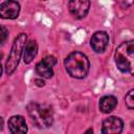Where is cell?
Instances as JSON below:
<instances>
[{"mask_svg": "<svg viewBox=\"0 0 134 134\" xmlns=\"http://www.w3.org/2000/svg\"><path fill=\"white\" fill-rule=\"evenodd\" d=\"M27 112L31 118V121L38 128H48L53 122L52 109L48 105L30 103L27 106Z\"/></svg>", "mask_w": 134, "mask_h": 134, "instance_id": "7a4b0ae2", "label": "cell"}, {"mask_svg": "<svg viewBox=\"0 0 134 134\" xmlns=\"http://www.w3.org/2000/svg\"><path fill=\"white\" fill-rule=\"evenodd\" d=\"M124 122L116 116H110L103 121L102 132L105 134H119L122 131Z\"/></svg>", "mask_w": 134, "mask_h": 134, "instance_id": "ba28073f", "label": "cell"}, {"mask_svg": "<svg viewBox=\"0 0 134 134\" xmlns=\"http://www.w3.org/2000/svg\"><path fill=\"white\" fill-rule=\"evenodd\" d=\"M125 100H126V106L128 107V109L132 110L134 108V90L133 89L128 92Z\"/></svg>", "mask_w": 134, "mask_h": 134, "instance_id": "4fadbf2b", "label": "cell"}, {"mask_svg": "<svg viewBox=\"0 0 134 134\" xmlns=\"http://www.w3.org/2000/svg\"><path fill=\"white\" fill-rule=\"evenodd\" d=\"M121 6H124V7H129V6H131L132 5V3H133V0H116Z\"/></svg>", "mask_w": 134, "mask_h": 134, "instance_id": "9a60e30c", "label": "cell"}, {"mask_svg": "<svg viewBox=\"0 0 134 134\" xmlns=\"http://www.w3.org/2000/svg\"><path fill=\"white\" fill-rule=\"evenodd\" d=\"M64 65L69 75L75 79H84L88 74L90 67L88 58L80 51L71 52L65 59Z\"/></svg>", "mask_w": 134, "mask_h": 134, "instance_id": "6da1fadb", "label": "cell"}, {"mask_svg": "<svg viewBox=\"0 0 134 134\" xmlns=\"http://www.w3.org/2000/svg\"><path fill=\"white\" fill-rule=\"evenodd\" d=\"M68 8L70 14L74 18L82 19L86 17L89 12L90 1L89 0H69Z\"/></svg>", "mask_w": 134, "mask_h": 134, "instance_id": "5b68a950", "label": "cell"}, {"mask_svg": "<svg viewBox=\"0 0 134 134\" xmlns=\"http://www.w3.org/2000/svg\"><path fill=\"white\" fill-rule=\"evenodd\" d=\"M35 83L38 85V86H44V82L42 81V80H35Z\"/></svg>", "mask_w": 134, "mask_h": 134, "instance_id": "2e32d148", "label": "cell"}, {"mask_svg": "<svg viewBox=\"0 0 134 134\" xmlns=\"http://www.w3.org/2000/svg\"><path fill=\"white\" fill-rule=\"evenodd\" d=\"M7 37H8L7 29H6L4 26L0 25V44L4 43V42L6 41V39H7Z\"/></svg>", "mask_w": 134, "mask_h": 134, "instance_id": "5bb4252c", "label": "cell"}, {"mask_svg": "<svg viewBox=\"0 0 134 134\" xmlns=\"http://www.w3.org/2000/svg\"><path fill=\"white\" fill-rule=\"evenodd\" d=\"M55 64H57V59L52 55H47L36 65V71L42 77L49 79L53 75L52 67Z\"/></svg>", "mask_w": 134, "mask_h": 134, "instance_id": "8992f818", "label": "cell"}, {"mask_svg": "<svg viewBox=\"0 0 134 134\" xmlns=\"http://www.w3.org/2000/svg\"><path fill=\"white\" fill-rule=\"evenodd\" d=\"M117 105V98L113 95H106L99 100V110L103 113H110Z\"/></svg>", "mask_w": 134, "mask_h": 134, "instance_id": "7c38bea8", "label": "cell"}, {"mask_svg": "<svg viewBox=\"0 0 134 134\" xmlns=\"http://www.w3.org/2000/svg\"><path fill=\"white\" fill-rule=\"evenodd\" d=\"M20 13V4L15 0H7L0 4V17L2 19H16Z\"/></svg>", "mask_w": 134, "mask_h": 134, "instance_id": "52a82bcc", "label": "cell"}, {"mask_svg": "<svg viewBox=\"0 0 134 134\" xmlns=\"http://www.w3.org/2000/svg\"><path fill=\"white\" fill-rule=\"evenodd\" d=\"M38 52V45L36 43V41L30 40L28 42H26V44L23 47V61L26 64H29L34 58L37 55Z\"/></svg>", "mask_w": 134, "mask_h": 134, "instance_id": "8fae6325", "label": "cell"}, {"mask_svg": "<svg viewBox=\"0 0 134 134\" xmlns=\"http://www.w3.org/2000/svg\"><path fill=\"white\" fill-rule=\"evenodd\" d=\"M134 59V41L121 43L115 51V63L121 72H132Z\"/></svg>", "mask_w": 134, "mask_h": 134, "instance_id": "3957f363", "label": "cell"}, {"mask_svg": "<svg viewBox=\"0 0 134 134\" xmlns=\"http://www.w3.org/2000/svg\"><path fill=\"white\" fill-rule=\"evenodd\" d=\"M8 129L12 133H26L27 132V126L25 122V119L21 115H15L12 116L8 120Z\"/></svg>", "mask_w": 134, "mask_h": 134, "instance_id": "30bf717a", "label": "cell"}, {"mask_svg": "<svg viewBox=\"0 0 134 134\" xmlns=\"http://www.w3.org/2000/svg\"><path fill=\"white\" fill-rule=\"evenodd\" d=\"M92 49L95 52H103L109 44V36L106 31H96L90 40Z\"/></svg>", "mask_w": 134, "mask_h": 134, "instance_id": "9c48e42d", "label": "cell"}, {"mask_svg": "<svg viewBox=\"0 0 134 134\" xmlns=\"http://www.w3.org/2000/svg\"><path fill=\"white\" fill-rule=\"evenodd\" d=\"M2 127H3V119L2 117H0V130L2 129Z\"/></svg>", "mask_w": 134, "mask_h": 134, "instance_id": "e0dca14e", "label": "cell"}, {"mask_svg": "<svg viewBox=\"0 0 134 134\" xmlns=\"http://www.w3.org/2000/svg\"><path fill=\"white\" fill-rule=\"evenodd\" d=\"M26 40H27V36L24 32H21L15 39L14 44L12 46V50L9 52V55H8L6 64H5V72L8 75L12 74L16 70V68L18 67Z\"/></svg>", "mask_w": 134, "mask_h": 134, "instance_id": "277c9868", "label": "cell"}, {"mask_svg": "<svg viewBox=\"0 0 134 134\" xmlns=\"http://www.w3.org/2000/svg\"><path fill=\"white\" fill-rule=\"evenodd\" d=\"M1 74H2V66L0 64V76H1Z\"/></svg>", "mask_w": 134, "mask_h": 134, "instance_id": "ac0fdd59", "label": "cell"}]
</instances>
